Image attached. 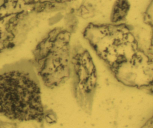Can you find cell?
Listing matches in <instances>:
<instances>
[{"label": "cell", "mask_w": 153, "mask_h": 128, "mask_svg": "<svg viewBox=\"0 0 153 128\" xmlns=\"http://www.w3.org/2000/svg\"><path fill=\"white\" fill-rule=\"evenodd\" d=\"M18 125L14 122H7L0 120V128H17Z\"/></svg>", "instance_id": "obj_5"}, {"label": "cell", "mask_w": 153, "mask_h": 128, "mask_svg": "<svg viewBox=\"0 0 153 128\" xmlns=\"http://www.w3.org/2000/svg\"><path fill=\"white\" fill-rule=\"evenodd\" d=\"M127 8L128 5L126 2L124 1L117 2L111 13V22H115L121 20L125 16Z\"/></svg>", "instance_id": "obj_4"}, {"label": "cell", "mask_w": 153, "mask_h": 128, "mask_svg": "<svg viewBox=\"0 0 153 128\" xmlns=\"http://www.w3.org/2000/svg\"><path fill=\"white\" fill-rule=\"evenodd\" d=\"M34 64L22 60L0 69V114L12 121L41 122L46 112Z\"/></svg>", "instance_id": "obj_1"}, {"label": "cell", "mask_w": 153, "mask_h": 128, "mask_svg": "<svg viewBox=\"0 0 153 128\" xmlns=\"http://www.w3.org/2000/svg\"><path fill=\"white\" fill-rule=\"evenodd\" d=\"M71 33L66 29L54 28L43 38L34 50V66L48 88H56L71 76Z\"/></svg>", "instance_id": "obj_2"}, {"label": "cell", "mask_w": 153, "mask_h": 128, "mask_svg": "<svg viewBox=\"0 0 153 128\" xmlns=\"http://www.w3.org/2000/svg\"><path fill=\"white\" fill-rule=\"evenodd\" d=\"M71 65L76 98L81 102H90L97 84V71L89 51L81 45L73 48Z\"/></svg>", "instance_id": "obj_3"}, {"label": "cell", "mask_w": 153, "mask_h": 128, "mask_svg": "<svg viewBox=\"0 0 153 128\" xmlns=\"http://www.w3.org/2000/svg\"><path fill=\"white\" fill-rule=\"evenodd\" d=\"M141 128H153V115Z\"/></svg>", "instance_id": "obj_6"}]
</instances>
